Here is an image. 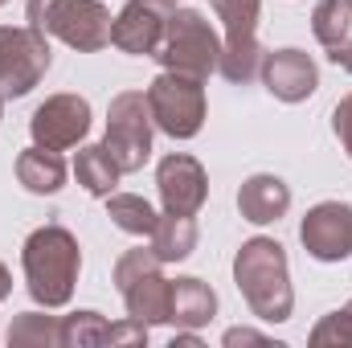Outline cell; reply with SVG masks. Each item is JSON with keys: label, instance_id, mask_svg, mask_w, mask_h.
<instances>
[{"label": "cell", "instance_id": "cell-9", "mask_svg": "<svg viewBox=\"0 0 352 348\" xmlns=\"http://www.w3.org/2000/svg\"><path fill=\"white\" fill-rule=\"evenodd\" d=\"M90 131V102L82 94H50L37 111H33V119H29V135H33V144H41V148H54V152H70V148H78L82 140H87Z\"/></svg>", "mask_w": 352, "mask_h": 348}, {"label": "cell", "instance_id": "cell-18", "mask_svg": "<svg viewBox=\"0 0 352 348\" xmlns=\"http://www.w3.org/2000/svg\"><path fill=\"white\" fill-rule=\"evenodd\" d=\"M148 246L156 250V259L164 266L168 262H184L197 250V217H188V213H160Z\"/></svg>", "mask_w": 352, "mask_h": 348}, {"label": "cell", "instance_id": "cell-35", "mask_svg": "<svg viewBox=\"0 0 352 348\" xmlns=\"http://www.w3.org/2000/svg\"><path fill=\"white\" fill-rule=\"evenodd\" d=\"M349 4H352V0H349Z\"/></svg>", "mask_w": 352, "mask_h": 348}, {"label": "cell", "instance_id": "cell-4", "mask_svg": "<svg viewBox=\"0 0 352 348\" xmlns=\"http://www.w3.org/2000/svg\"><path fill=\"white\" fill-rule=\"evenodd\" d=\"M156 62L164 70H176V74H188V78L205 83L209 74H217L221 41H217L213 25L197 8H173L168 21H164V37H160Z\"/></svg>", "mask_w": 352, "mask_h": 348}, {"label": "cell", "instance_id": "cell-6", "mask_svg": "<svg viewBox=\"0 0 352 348\" xmlns=\"http://www.w3.org/2000/svg\"><path fill=\"white\" fill-rule=\"evenodd\" d=\"M148 94V111H152V123L173 135V140H192L201 135L205 127V83L201 78H188V74H176V70H160L152 78Z\"/></svg>", "mask_w": 352, "mask_h": 348}, {"label": "cell", "instance_id": "cell-19", "mask_svg": "<svg viewBox=\"0 0 352 348\" xmlns=\"http://www.w3.org/2000/svg\"><path fill=\"white\" fill-rule=\"evenodd\" d=\"M119 176H123V168L111 160V152H107L102 144L78 148V156H74V180L87 188L90 197H102V201H107V197L115 193Z\"/></svg>", "mask_w": 352, "mask_h": 348}, {"label": "cell", "instance_id": "cell-30", "mask_svg": "<svg viewBox=\"0 0 352 348\" xmlns=\"http://www.w3.org/2000/svg\"><path fill=\"white\" fill-rule=\"evenodd\" d=\"M8 295H12V274H8V266L0 262V303H4Z\"/></svg>", "mask_w": 352, "mask_h": 348}, {"label": "cell", "instance_id": "cell-26", "mask_svg": "<svg viewBox=\"0 0 352 348\" xmlns=\"http://www.w3.org/2000/svg\"><path fill=\"white\" fill-rule=\"evenodd\" d=\"M332 131H336L340 148L349 152V160H352V94H344V98L336 102V111H332Z\"/></svg>", "mask_w": 352, "mask_h": 348}, {"label": "cell", "instance_id": "cell-15", "mask_svg": "<svg viewBox=\"0 0 352 348\" xmlns=\"http://www.w3.org/2000/svg\"><path fill=\"white\" fill-rule=\"evenodd\" d=\"M217 316V291L205 283V279H173V307H168V324L173 328H188V332H201L205 324H213Z\"/></svg>", "mask_w": 352, "mask_h": 348}, {"label": "cell", "instance_id": "cell-24", "mask_svg": "<svg viewBox=\"0 0 352 348\" xmlns=\"http://www.w3.org/2000/svg\"><path fill=\"white\" fill-rule=\"evenodd\" d=\"M316 348H352V312L349 307H340V312H328L316 328H311V336H307Z\"/></svg>", "mask_w": 352, "mask_h": 348}, {"label": "cell", "instance_id": "cell-13", "mask_svg": "<svg viewBox=\"0 0 352 348\" xmlns=\"http://www.w3.org/2000/svg\"><path fill=\"white\" fill-rule=\"evenodd\" d=\"M164 21H168V12L152 8L148 0H127L111 21V45L131 54V58H156L160 37H164Z\"/></svg>", "mask_w": 352, "mask_h": 348}, {"label": "cell", "instance_id": "cell-23", "mask_svg": "<svg viewBox=\"0 0 352 348\" xmlns=\"http://www.w3.org/2000/svg\"><path fill=\"white\" fill-rule=\"evenodd\" d=\"M111 345V320L98 312L62 316V348H102Z\"/></svg>", "mask_w": 352, "mask_h": 348}, {"label": "cell", "instance_id": "cell-33", "mask_svg": "<svg viewBox=\"0 0 352 348\" xmlns=\"http://www.w3.org/2000/svg\"><path fill=\"white\" fill-rule=\"evenodd\" d=\"M349 312H352V299H349Z\"/></svg>", "mask_w": 352, "mask_h": 348}, {"label": "cell", "instance_id": "cell-2", "mask_svg": "<svg viewBox=\"0 0 352 348\" xmlns=\"http://www.w3.org/2000/svg\"><path fill=\"white\" fill-rule=\"evenodd\" d=\"M234 283L263 324H287L295 312V287H291V266L287 250L274 238H250L234 254Z\"/></svg>", "mask_w": 352, "mask_h": 348}, {"label": "cell", "instance_id": "cell-10", "mask_svg": "<svg viewBox=\"0 0 352 348\" xmlns=\"http://www.w3.org/2000/svg\"><path fill=\"white\" fill-rule=\"evenodd\" d=\"M299 242L316 262L352 259V205L349 201H320L299 221Z\"/></svg>", "mask_w": 352, "mask_h": 348}, {"label": "cell", "instance_id": "cell-8", "mask_svg": "<svg viewBox=\"0 0 352 348\" xmlns=\"http://www.w3.org/2000/svg\"><path fill=\"white\" fill-rule=\"evenodd\" d=\"M54 66L50 37L33 25H0V98H25Z\"/></svg>", "mask_w": 352, "mask_h": 348}, {"label": "cell", "instance_id": "cell-17", "mask_svg": "<svg viewBox=\"0 0 352 348\" xmlns=\"http://www.w3.org/2000/svg\"><path fill=\"white\" fill-rule=\"evenodd\" d=\"M66 160H62V152H54V148H41V144H33V148H25L21 156H16V180L29 188V193H37V197H54V193H62L66 188Z\"/></svg>", "mask_w": 352, "mask_h": 348}, {"label": "cell", "instance_id": "cell-32", "mask_svg": "<svg viewBox=\"0 0 352 348\" xmlns=\"http://www.w3.org/2000/svg\"><path fill=\"white\" fill-rule=\"evenodd\" d=\"M0 119H4V98H0Z\"/></svg>", "mask_w": 352, "mask_h": 348}, {"label": "cell", "instance_id": "cell-11", "mask_svg": "<svg viewBox=\"0 0 352 348\" xmlns=\"http://www.w3.org/2000/svg\"><path fill=\"white\" fill-rule=\"evenodd\" d=\"M156 188H160L164 213H188V217H197L205 209V197H209L205 164L197 156H188V152H168L156 164Z\"/></svg>", "mask_w": 352, "mask_h": 348}, {"label": "cell", "instance_id": "cell-14", "mask_svg": "<svg viewBox=\"0 0 352 348\" xmlns=\"http://www.w3.org/2000/svg\"><path fill=\"white\" fill-rule=\"evenodd\" d=\"M287 209H291V188H287L283 176L254 173L242 180V188H238V213L250 226H270V221L287 217Z\"/></svg>", "mask_w": 352, "mask_h": 348}, {"label": "cell", "instance_id": "cell-1", "mask_svg": "<svg viewBox=\"0 0 352 348\" xmlns=\"http://www.w3.org/2000/svg\"><path fill=\"white\" fill-rule=\"evenodd\" d=\"M21 270H25V291L33 295V303L45 312H58L74 299L78 270H82V246L58 221L37 226L21 246Z\"/></svg>", "mask_w": 352, "mask_h": 348}, {"label": "cell", "instance_id": "cell-27", "mask_svg": "<svg viewBox=\"0 0 352 348\" xmlns=\"http://www.w3.org/2000/svg\"><path fill=\"white\" fill-rule=\"evenodd\" d=\"M148 324H140V320H119V324H111V345H148Z\"/></svg>", "mask_w": 352, "mask_h": 348}, {"label": "cell", "instance_id": "cell-7", "mask_svg": "<svg viewBox=\"0 0 352 348\" xmlns=\"http://www.w3.org/2000/svg\"><path fill=\"white\" fill-rule=\"evenodd\" d=\"M152 111H148V94L140 90H119L107 107V135L102 148L111 152V160L127 173H140L152 160Z\"/></svg>", "mask_w": 352, "mask_h": 348}, {"label": "cell", "instance_id": "cell-22", "mask_svg": "<svg viewBox=\"0 0 352 348\" xmlns=\"http://www.w3.org/2000/svg\"><path fill=\"white\" fill-rule=\"evenodd\" d=\"M311 33L324 50L340 45L344 37H352V4L349 0H316L311 8Z\"/></svg>", "mask_w": 352, "mask_h": 348}, {"label": "cell", "instance_id": "cell-20", "mask_svg": "<svg viewBox=\"0 0 352 348\" xmlns=\"http://www.w3.org/2000/svg\"><path fill=\"white\" fill-rule=\"evenodd\" d=\"M107 217L123 234H131V238H152V230L160 221V213L152 209V201H144L140 193H111L107 197Z\"/></svg>", "mask_w": 352, "mask_h": 348}, {"label": "cell", "instance_id": "cell-28", "mask_svg": "<svg viewBox=\"0 0 352 348\" xmlns=\"http://www.w3.org/2000/svg\"><path fill=\"white\" fill-rule=\"evenodd\" d=\"M221 345H226V348H238V345H270V336H266V332H254V328H230V332L221 336Z\"/></svg>", "mask_w": 352, "mask_h": 348}, {"label": "cell", "instance_id": "cell-5", "mask_svg": "<svg viewBox=\"0 0 352 348\" xmlns=\"http://www.w3.org/2000/svg\"><path fill=\"white\" fill-rule=\"evenodd\" d=\"M213 12L226 25V41H221V62L217 74L226 83L246 87L250 78H258L263 70V45H258V17H263V0H209Z\"/></svg>", "mask_w": 352, "mask_h": 348}, {"label": "cell", "instance_id": "cell-12", "mask_svg": "<svg viewBox=\"0 0 352 348\" xmlns=\"http://www.w3.org/2000/svg\"><path fill=\"white\" fill-rule=\"evenodd\" d=\"M263 87L278 98V102H307L316 90H320V66L311 54L287 45V50H274L263 54V70H258Z\"/></svg>", "mask_w": 352, "mask_h": 348}, {"label": "cell", "instance_id": "cell-29", "mask_svg": "<svg viewBox=\"0 0 352 348\" xmlns=\"http://www.w3.org/2000/svg\"><path fill=\"white\" fill-rule=\"evenodd\" d=\"M328 62H332V66H340V70H349V74H352V37H344L340 45H332V50H328Z\"/></svg>", "mask_w": 352, "mask_h": 348}, {"label": "cell", "instance_id": "cell-34", "mask_svg": "<svg viewBox=\"0 0 352 348\" xmlns=\"http://www.w3.org/2000/svg\"><path fill=\"white\" fill-rule=\"evenodd\" d=\"M0 4H8V0H0Z\"/></svg>", "mask_w": 352, "mask_h": 348}, {"label": "cell", "instance_id": "cell-31", "mask_svg": "<svg viewBox=\"0 0 352 348\" xmlns=\"http://www.w3.org/2000/svg\"><path fill=\"white\" fill-rule=\"evenodd\" d=\"M152 8H160V12H173V8H180V0H148Z\"/></svg>", "mask_w": 352, "mask_h": 348}, {"label": "cell", "instance_id": "cell-21", "mask_svg": "<svg viewBox=\"0 0 352 348\" xmlns=\"http://www.w3.org/2000/svg\"><path fill=\"white\" fill-rule=\"evenodd\" d=\"M12 348H62V316L45 312H21L8 328Z\"/></svg>", "mask_w": 352, "mask_h": 348}, {"label": "cell", "instance_id": "cell-3", "mask_svg": "<svg viewBox=\"0 0 352 348\" xmlns=\"http://www.w3.org/2000/svg\"><path fill=\"white\" fill-rule=\"evenodd\" d=\"M111 8L102 0H29V25L78 54L111 45Z\"/></svg>", "mask_w": 352, "mask_h": 348}, {"label": "cell", "instance_id": "cell-16", "mask_svg": "<svg viewBox=\"0 0 352 348\" xmlns=\"http://www.w3.org/2000/svg\"><path fill=\"white\" fill-rule=\"evenodd\" d=\"M123 303H127V316L156 328V324H168V307H173V279H164L160 270H148L140 274L135 283H127L123 291Z\"/></svg>", "mask_w": 352, "mask_h": 348}, {"label": "cell", "instance_id": "cell-25", "mask_svg": "<svg viewBox=\"0 0 352 348\" xmlns=\"http://www.w3.org/2000/svg\"><path fill=\"white\" fill-rule=\"evenodd\" d=\"M160 266H164V262L156 259V250H152V246H135V250H123V254H119V262H115V274H111V279H115V287L123 291L127 283H135L140 274L160 270Z\"/></svg>", "mask_w": 352, "mask_h": 348}]
</instances>
